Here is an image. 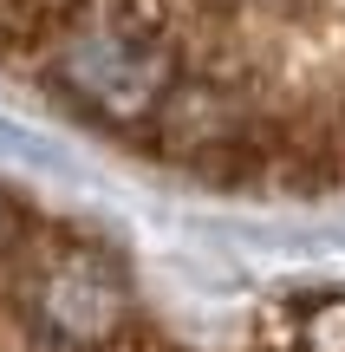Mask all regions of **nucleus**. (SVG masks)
Masks as SVG:
<instances>
[{
	"mask_svg": "<svg viewBox=\"0 0 345 352\" xmlns=\"http://www.w3.org/2000/svg\"><path fill=\"white\" fill-rule=\"evenodd\" d=\"M39 72L78 111H98L104 124H124V131L137 124L150 131L169 111V98L189 85V52L169 33L85 13L39 52Z\"/></svg>",
	"mask_w": 345,
	"mask_h": 352,
	"instance_id": "1",
	"label": "nucleus"
},
{
	"mask_svg": "<svg viewBox=\"0 0 345 352\" xmlns=\"http://www.w3.org/2000/svg\"><path fill=\"white\" fill-rule=\"evenodd\" d=\"M0 248H7V215H0Z\"/></svg>",
	"mask_w": 345,
	"mask_h": 352,
	"instance_id": "2",
	"label": "nucleus"
}]
</instances>
